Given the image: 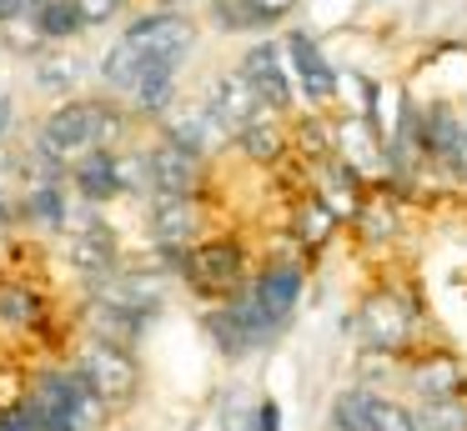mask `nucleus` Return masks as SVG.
I'll list each match as a JSON object with an SVG mask.
<instances>
[{
	"label": "nucleus",
	"instance_id": "obj_25",
	"mask_svg": "<svg viewBox=\"0 0 467 431\" xmlns=\"http://www.w3.org/2000/svg\"><path fill=\"white\" fill-rule=\"evenodd\" d=\"M202 336L212 341V351H216L222 361H246V356H256L252 341H246V331L236 326V316L222 306V301H206V306H202Z\"/></svg>",
	"mask_w": 467,
	"mask_h": 431
},
{
	"label": "nucleus",
	"instance_id": "obj_10",
	"mask_svg": "<svg viewBox=\"0 0 467 431\" xmlns=\"http://www.w3.org/2000/svg\"><path fill=\"white\" fill-rule=\"evenodd\" d=\"M236 70L252 80V90L262 96V106L272 110V116H282V120L296 116V86H292V70H286V56H282V40L276 36H252L246 40Z\"/></svg>",
	"mask_w": 467,
	"mask_h": 431
},
{
	"label": "nucleus",
	"instance_id": "obj_35",
	"mask_svg": "<svg viewBox=\"0 0 467 431\" xmlns=\"http://www.w3.org/2000/svg\"><path fill=\"white\" fill-rule=\"evenodd\" d=\"M16 116H21V110H16V96H0V140L16 130Z\"/></svg>",
	"mask_w": 467,
	"mask_h": 431
},
{
	"label": "nucleus",
	"instance_id": "obj_8",
	"mask_svg": "<svg viewBox=\"0 0 467 431\" xmlns=\"http://www.w3.org/2000/svg\"><path fill=\"white\" fill-rule=\"evenodd\" d=\"M141 166H146V196H206L212 186V160L151 136L141 140Z\"/></svg>",
	"mask_w": 467,
	"mask_h": 431
},
{
	"label": "nucleus",
	"instance_id": "obj_1",
	"mask_svg": "<svg viewBox=\"0 0 467 431\" xmlns=\"http://www.w3.org/2000/svg\"><path fill=\"white\" fill-rule=\"evenodd\" d=\"M342 331L362 351H377V356H392V361L412 356L427 341L422 306H417V296L407 286H397V281H377L372 291H362V301L342 316Z\"/></svg>",
	"mask_w": 467,
	"mask_h": 431
},
{
	"label": "nucleus",
	"instance_id": "obj_11",
	"mask_svg": "<svg viewBox=\"0 0 467 431\" xmlns=\"http://www.w3.org/2000/svg\"><path fill=\"white\" fill-rule=\"evenodd\" d=\"M206 106V116L216 120V130H222L226 140L236 136V130H246L252 120H262V116H272V110L262 106V96L252 90V80L242 76V70H222V76H212L202 86V96H196Z\"/></svg>",
	"mask_w": 467,
	"mask_h": 431
},
{
	"label": "nucleus",
	"instance_id": "obj_9",
	"mask_svg": "<svg viewBox=\"0 0 467 431\" xmlns=\"http://www.w3.org/2000/svg\"><path fill=\"white\" fill-rule=\"evenodd\" d=\"M246 286L256 291V301L266 306V316L286 331V326H292V316H296V306H302V296H306V261L296 256L292 246L272 251V256H262L252 266Z\"/></svg>",
	"mask_w": 467,
	"mask_h": 431
},
{
	"label": "nucleus",
	"instance_id": "obj_4",
	"mask_svg": "<svg viewBox=\"0 0 467 431\" xmlns=\"http://www.w3.org/2000/svg\"><path fill=\"white\" fill-rule=\"evenodd\" d=\"M276 40H282L286 70H292L296 106H306V110H332L337 96H342V70H337L332 56H327V46H322V40H317L306 26H286Z\"/></svg>",
	"mask_w": 467,
	"mask_h": 431
},
{
	"label": "nucleus",
	"instance_id": "obj_21",
	"mask_svg": "<svg viewBox=\"0 0 467 431\" xmlns=\"http://www.w3.org/2000/svg\"><path fill=\"white\" fill-rule=\"evenodd\" d=\"M151 326H156V316H146V311H126V306H111V301H96V296L81 301V336L141 351V341Z\"/></svg>",
	"mask_w": 467,
	"mask_h": 431
},
{
	"label": "nucleus",
	"instance_id": "obj_12",
	"mask_svg": "<svg viewBox=\"0 0 467 431\" xmlns=\"http://www.w3.org/2000/svg\"><path fill=\"white\" fill-rule=\"evenodd\" d=\"M141 210L151 246H192L206 236V196H146Z\"/></svg>",
	"mask_w": 467,
	"mask_h": 431
},
{
	"label": "nucleus",
	"instance_id": "obj_38",
	"mask_svg": "<svg viewBox=\"0 0 467 431\" xmlns=\"http://www.w3.org/2000/svg\"><path fill=\"white\" fill-rule=\"evenodd\" d=\"M156 5H186V0H156Z\"/></svg>",
	"mask_w": 467,
	"mask_h": 431
},
{
	"label": "nucleus",
	"instance_id": "obj_23",
	"mask_svg": "<svg viewBox=\"0 0 467 431\" xmlns=\"http://www.w3.org/2000/svg\"><path fill=\"white\" fill-rule=\"evenodd\" d=\"M226 150H232L236 160H246V166H256V170H282L286 160H292L286 120H282V116H262V120H252L246 130H236V136L226 140Z\"/></svg>",
	"mask_w": 467,
	"mask_h": 431
},
{
	"label": "nucleus",
	"instance_id": "obj_26",
	"mask_svg": "<svg viewBox=\"0 0 467 431\" xmlns=\"http://www.w3.org/2000/svg\"><path fill=\"white\" fill-rule=\"evenodd\" d=\"M286 140H292V156L302 166L332 156V126H327L322 110H296V116H286Z\"/></svg>",
	"mask_w": 467,
	"mask_h": 431
},
{
	"label": "nucleus",
	"instance_id": "obj_19",
	"mask_svg": "<svg viewBox=\"0 0 467 431\" xmlns=\"http://www.w3.org/2000/svg\"><path fill=\"white\" fill-rule=\"evenodd\" d=\"M51 326V301L21 276H0V336H46Z\"/></svg>",
	"mask_w": 467,
	"mask_h": 431
},
{
	"label": "nucleus",
	"instance_id": "obj_33",
	"mask_svg": "<svg viewBox=\"0 0 467 431\" xmlns=\"http://www.w3.org/2000/svg\"><path fill=\"white\" fill-rule=\"evenodd\" d=\"M246 5H252V10H262V15H266V20H272V26H276V30H282V26H286V20H292V10H296V5H302V0H246Z\"/></svg>",
	"mask_w": 467,
	"mask_h": 431
},
{
	"label": "nucleus",
	"instance_id": "obj_28",
	"mask_svg": "<svg viewBox=\"0 0 467 431\" xmlns=\"http://www.w3.org/2000/svg\"><path fill=\"white\" fill-rule=\"evenodd\" d=\"M31 15H36V26H41L46 46H76V40L86 36L76 0H41V5L31 10Z\"/></svg>",
	"mask_w": 467,
	"mask_h": 431
},
{
	"label": "nucleus",
	"instance_id": "obj_30",
	"mask_svg": "<svg viewBox=\"0 0 467 431\" xmlns=\"http://www.w3.org/2000/svg\"><path fill=\"white\" fill-rule=\"evenodd\" d=\"M327 431H372L367 416V391L362 386H342L327 406Z\"/></svg>",
	"mask_w": 467,
	"mask_h": 431
},
{
	"label": "nucleus",
	"instance_id": "obj_13",
	"mask_svg": "<svg viewBox=\"0 0 467 431\" xmlns=\"http://www.w3.org/2000/svg\"><path fill=\"white\" fill-rule=\"evenodd\" d=\"M151 136H161V140H171V146H182V150H192V156H202V160H216L226 150V136L216 130V120L206 116V106L202 100H176L171 110H166L161 120L151 126Z\"/></svg>",
	"mask_w": 467,
	"mask_h": 431
},
{
	"label": "nucleus",
	"instance_id": "obj_7",
	"mask_svg": "<svg viewBox=\"0 0 467 431\" xmlns=\"http://www.w3.org/2000/svg\"><path fill=\"white\" fill-rule=\"evenodd\" d=\"M422 166L427 176L467 190V120L447 100H422Z\"/></svg>",
	"mask_w": 467,
	"mask_h": 431
},
{
	"label": "nucleus",
	"instance_id": "obj_20",
	"mask_svg": "<svg viewBox=\"0 0 467 431\" xmlns=\"http://www.w3.org/2000/svg\"><path fill=\"white\" fill-rule=\"evenodd\" d=\"M86 56L76 46H46L41 56H31V90H41L46 100H66L86 90Z\"/></svg>",
	"mask_w": 467,
	"mask_h": 431
},
{
	"label": "nucleus",
	"instance_id": "obj_29",
	"mask_svg": "<svg viewBox=\"0 0 467 431\" xmlns=\"http://www.w3.org/2000/svg\"><path fill=\"white\" fill-rule=\"evenodd\" d=\"M367 416H372V431H422L412 401H402L397 391H367Z\"/></svg>",
	"mask_w": 467,
	"mask_h": 431
},
{
	"label": "nucleus",
	"instance_id": "obj_31",
	"mask_svg": "<svg viewBox=\"0 0 467 431\" xmlns=\"http://www.w3.org/2000/svg\"><path fill=\"white\" fill-rule=\"evenodd\" d=\"M0 46H5V56L31 60V56L46 50V36H41V26H36V15H16V20L0 26Z\"/></svg>",
	"mask_w": 467,
	"mask_h": 431
},
{
	"label": "nucleus",
	"instance_id": "obj_32",
	"mask_svg": "<svg viewBox=\"0 0 467 431\" xmlns=\"http://www.w3.org/2000/svg\"><path fill=\"white\" fill-rule=\"evenodd\" d=\"M252 431H282V401H252Z\"/></svg>",
	"mask_w": 467,
	"mask_h": 431
},
{
	"label": "nucleus",
	"instance_id": "obj_2",
	"mask_svg": "<svg viewBox=\"0 0 467 431\" xmlns=\"http://www.w3.org/2000/svg\"><path fill=\"white\" fill-rule=\"evenodd\" d=\"M252 276V256L236 236L226 231H206L202 241H192L182 256V271H176V286H186L192 296L206 301H222L226 291H236L242 281Z\"/></svg>",
	"mask_w": 467,
	"mask_h": 431
},
{
	"label": "nucleus",
	"instance_id": "obj_3",
	"mask_svg": "<svg viewBox=\"0 0 467 431\" xmlns=\"http://www.w3.org/2000/svg\"><path fill=\"white\" fill-rule=\"evenodd\" d=\"M71 366L86 376V386L106 401V406L121 416L141 401V356L131 346H116V341H96V336H81L71 351Z\"/></svg>",
	"mask_w": 467,
	"mask_h": 431
},
{
	"label": "nucleus",
	"instance_id": "obj_22",
	"mask_svg": "<svg viewBox=\"0 0 467 431\" xmlns=\"http://www.w3.org/2000/svg\"><path fill=\"white\" fill-rule=\"evenodd\" d=\"M66 186H71V196L81 200V206H116L121 200V176H116V150H86L81 160H71L66 166Z\"/></svg>",
	"mask_w": 467,
	"mask_h": 431
},
{
	"label": "nucleus",
	"instance_id": "obj_37",
	"mask_svg": "<svg viewBox=\"0 0 467 431\" xmlns=\"http://www.w3.org/2000/svg\"><path fill=\"white\" fill-rule=\"evenodd\" d=\"M16 226V206H11V196L0 190V231H11Z\"/></svg>",
	"mask_w": 467,
	"mask_h": 431
},
{
	"label": "nucleus",
	"instance_id": "obj_14",
	"mask_svg": "<svg viewBox=\"0 0 467 431\" xmlns=\"http://www.w3.org/2000/svg\"><path fill=\"white\" fill-rule=\"evenodd\" d=\"M16 206V221L21 226H31L36 236H61L66 221H71V186H66V176H51V180H31V186H21L11 196Z\"/></svg>",
	"mask_w": 467,
	"mask_h": 431
},
{
	"label": "nucleus",
	"instance_id": "obj_5",
	"mask_svg": "<svg viewBox=\"0 0 467 431\" xmlns=\"http://www.w3.org/2000/svg\"><path fill=\"white\" fill-rule=\"evenodd\" d=\"M121 40H131L146 60H171V66H186L202 46V30L186 15L182 5H146L126 20Z\"/></svg>",
	"mask_w": 467,
	"mask_h": 431
},
{
	"label": "nucleus",
	"instance_id": "obj_27",
	"mask_svg": "<svg viewBox=\"0 0 467 431\" xmlns=\"http://www.w3.org/2000/svg\"><path fill=\"white\" fill-rule=\"evenodd\" d=\"M206 20H212V30H222V36H272V20L262 15V10H252L246 0H206Z\"/></svg>",
	"mask_w": 467,
	"mask_h": 431
},
{
	"label": "nucleus",
	"instance_id": "obj_36",
	"mask_svg": "<svg viewBox=\"0 0 467 431\" xmlns=\"http://www.w3.org/2000/svg\"><path fill=\"white\" fill-rule=\"evenodd\" d=\"M31 10H36V0H0V26L16 15H31Z\"/></svg>",
	"mask_w": 467,
	"mask_h": 431
},
{
	"label": "nucleus",
	"instance_id": "obj_16",
	"mask_svg": "<svg viewBox=\"0 0 467 431\" xmlns=\"http://www.w3.org/2000/svg\"><path fill=\"white\" fill-rule=\"evenodd\" d=\"M327 126H332V156H342L357 176L377 186V180H382V130L367 126L357 110L327 116Z\"/></svg>",
	"mask_w": 467,
	"mask_h": 431
},
{
	"label": "nucleus",
	"instance_id": "obj_34",
	"mask_svg": "<svg viewBox=\"0 0 467 431\" xmlns=\"http://www.w3.org/2000/svg\"><path fill=\"white\" fill-rule=\"evenodd\" d=\"M0 431H36L21 401H16V406H0Z\"/></svg>",
	"mask_w": 467,
	"mask_h": 431
},
{
	"label": "nucleus",
	"instance_id": "obj_15",
	"mask_svg": "<svg viewBox=\"0 0 467 431\" xmlns=\"http://www.w3.org/2000/svg\"><path fill=\"white\" fill-rule=\"evenodd\" d=\"M121 100H126V110H131L136 126L151 130L156 120L182 100V66H171V60H146L141 76L131 80V90H126Z\"/></svg>",
	"mask_w": 467,
	"mask_h": 431
},
{
	"label": "nucleus",
	"instance_id": "obj_24",
	"mask_svg": "<svg viewBox=\"0 0 467 431\" xmlns=\"http://www.w3.org/2000/svg\"><path fill=\"white\" fill-rule=\"evenodd\" d=\"M146 56L131 46V40L116 36L111 46L101 50V60H96V90H106V96H126L131 90V80L141 76Z\"/></svg>",
	"mask_w": 467,
	"mask_h": 431
},
{
	"label": "nucleus",
	"instance_id": "obj_18",
	"mask_svg": "<svg viewBox=\"0 0 467 431\" xmlns=\"http://www.w3.org/2000/svg\"><path fill=\"white\" fill-rule=\"evenodd\" d=\"M337 236H342V221H337L332 210L312 196V190H302V196L292 200V210H286V241H292V251L312 266V261L322 256Z\"/></svg>",
	"mask_w": 467,
	"mask_h": 431
},
{
	"label": "nucleus",
	"instance_id": "obj_6",
	"mask_svg": "<svg viewBox=\"0 0 467 431\" xmlns=\"http://www.w3.org/2000/svg\"><path fill=\"white\" fill-rule=\"evenodd\" d=\"M397 391H407L412 406H422V401H467V361L457 351H442V346H427L422 341L412 356H402Z\"/></svg>",
	"mask_w": 467,
	"mask_h": 431
},
{
	"label": "nucleus",
	"instance_id": "obj_17",
	"mask_svg": "<svg viewBox=\"0 0 467 431\" xmlns=\"http://www.w3.org/2000/svg\"><path fill=\"white\" fill-rule=\"evenodd\" d=\"M306 190L347 226V221L357 216V206H362V196H367V180L357 176L342 156H327V160H312V166H306Z\"/></svg>",
	"mask_w": 467,
	"mask_h": 431
}]
</instances>
